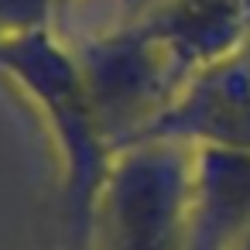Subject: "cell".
Returning <instances> with one entry per match:
<instances>
[{"instance_id": "cell-5", "label": "cell", "mask_w": 250, "mask_h": 250, "mask_svg": "<svg viewBox=\"0 0 250 250\" xmlns=\"http://www.w3.org/2000/svg\"><path fill=\"white\" fill-rule=\"evenodd\" d=\"M250 236V151L192 147L188 250H236Z\"/></svg>"}, {"instance_id": "cell-3", "label": "cell", "mask_w": 250, "mask_h": 250, "mask_svg": "<svg viewBox=\"0 0 250 250\" xmlns=\"http://www.w3.org/2000/svg\"><path fill=\"white\" fill-rule=\"evenodd\" d=\"M192 147L137 141L117 151L96 209L93 250H188Z\"/></svg>"}, {"instance_id": "cell-2", "label": "cell", "mask_w": 250, "mask_h": 250, "mask_svg": "<svg viewBox=\"0 0 250 250\" xmlns=\"http://www.w3.org/2000/svg\"><path fill=\"white\" fill-rule=\"evenodd\" d=\"M72 55L117 151L144 141L195 72L165 35L137 18L79 42Z\"/></svg>"}, {"instance_id": "cell-4", "label": "cell", "mask_w": 250, "mask_h": 250, "mask_svg": "<svg viewBox=\"0 0 250 250\" xmlns=\"http://www.w3.org/2000/svg\"><path fill=\"white\" fill-rule=\"evenodd\" d=\"M144 141L250 151V42L195 69Z\"/></svg>"}, {"instance_id": "cell-1", "label": "cell", "mask_w": 250, "mask_h": 250, "mask_svg": "<svg viewBox=\"0 0 250 250\" xmlns=\"http://www.w3.org/2000/svg\"><path fill=\"white\" fill-rule=\"evenodd\" d=\"M0 76L38 110L62 168V226L69 250H93L96 209L117 147L96 113L72 48L55 31L0 42Z\"/></svg>"}, {"instance_id": "cell-7", "label": "cell", "mask_w": 250, "mask_h": 250, "mask_svg": "<svg viewBox=\"0 0 250 250\" xmlns=\"http://www.w3.org/2000/svg\"><path fill=\"white\" fill-rule=\"evenodd\" d=\"M62 0H0V42L52 31Z\"/></svg>"}, {"instance_id": "cell-8", "label": "cell", "mask_w": 250, "mask_h": 250, "mask_svg": "<svg viewBox=\"0 0 250 250\" xmlns=\"http://www.w3.org/2000/svg\"><path fill=\"white\" fill-rule=\"evenodd\" d=\"M236 250H250V236H247V240H243V243H240Z\"/></svg>"}, {"instance_id": "cell-6", "label": "cell", "mask_w": 250, "mask_h": 250, "mask_svg": "<svg viewBox=\"0 0 250 250\" xmlns=\"http://www.w3.org/2000/svg\"><path fill=\"white\" fill-rule=\"evenodd\" d=\"M137 21L202 69L250 42V0H151Z\"/></svg>"}]
</instances>
